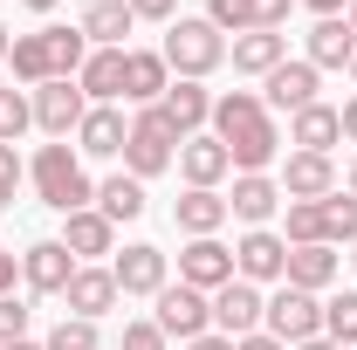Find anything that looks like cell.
Masks as SVG:
<instances>
[{"label": "cell", "mask_w": 357, "mask_h": 350, "mask_svg": "<svg viewBox=\"0 0 357 350\" xmlns=\"http://www.w3.org/2000/svg\"><path fill=\"white\" fill-rule=\"evenodd\" d=\"M234 350H289L282 337H268V330H255V337H234Z\"/></svg>", "instance_id": "45"}, {"label": "cell", "mask_w": 357, "mask_h": 350, "mask_svg": "<svg viewBox=\"0 0 357 350\" xmlns=\"http://www.w3.org/2000/svg\"><path fill=\"white\" fill-rule=\"evenodd\" d=\"M28 323H35V309L21 303V296H0V344H21Z\"/></svg>", "instance_id": "39"}, {"label": "cell", "mask_w": 357, "mask_h": 350, "mask_svg": "<svg viewBox=\"0 0 357 350\" xmlns=\"http://www.w3.org/2000/svg\"><path fill=\"white\" fill-rule=\"evenodd\" d=\"M261 316H268V296L255 289V282L234 275L227 289H213V330H220V337H255Z\"/></svg>", "instance_id": "12"}, {"label": "cell", "mask_w": 357, "mask_h": 350, "mask_svg": "<svg viewBox=\"0 0 357 350\" xmlns=\"http://www.w3.org/2000/svg\"><path fill=\"white\" fill-rule=\"evenodd\" d=\"M172 89V69H165V55L158 48H124V103H158Z\"/></svg>", "instance_id": "22"}, {"label": "cell", "mask_w": 357, "mask_h": 350, "mask_svg": "<svg viewBox=\"0 0 357 350\" xmlns=\"http://www.w3.org/2000/svg\"><path fill=\"white\" fill-rule=\"evenodd\" d=\"M124 137H131V117L117 103H89V117L76 124V151L83 158H124Z\"/></svg>", "instance_id": "17"}, {"label": "cell", "mask_w": 357, "mask_h": 350, "mask_svg": "<svg viewBox=\"0 0 357 350\" xmlns=\"http://www.w3.org/2000/svg\"><path fill=\"white\" fill-rule=\"evenodd\" d=\"M48 55H55V76H76V69L89 62L83 28H48Z\"/></svg>", "instance_id": "34"}, {"label": "cell", "mask_w": 357, "mask_h": 350, "mask_svg": "<svg viewBox=\"0 0 357 350\" xmlns=\"http://www.w3.org/2000/svg\"><path fill=\"white\" fill-rule=\"evenodd\" d=\"M110 275H117L124 296H158V289L172 282V254L151 248V241H131L124 254H110Z\"/></svg>", "instance_id": "11"}, {"label": "cell", "mask_w": 357, "mask_h": 350, "mask_svg": "<svg viewBox=\"0 0 357 350\" xmlns=\"http://www.w3.org/2000/svg\"><path fill=\"white\" fill-rule=\"evenodd\" d=\"M158 55H165V69H172V76L206 83V76L227 62V35L206 21V14H178L172 28H165V42H158Z\"/></svg>", "instance_id": "3"}, {"label": "cell", "mask_w": 357, "mask_h": 350, "mask_svg": "<svg viewBox=\"0 0 357 350\" xmlns=\"http://www.w3.org/2000/svg\"><path fill=\"white\" fill-rule=\"evenodd\" d=\"M344 192H351V199H357V158H351V172H344Z\"/></svg>", "instance_id": "50"}, {"label": "cell", "mask_w": 357, "mask_h": 350, "mask_svg": "<svg viewBox=\"0 0 357 350\" xmlns=\"http://www.w3.org/2000/svg\"><path fill=\"white\" fill-rule=\"evenodd\" d=\"M234 275L255 282V289H282V275H289V241H282L275 227H248V234L234 241Z\"/></svg>", "instance_id": "6"}, {"label": "cell", "mask_w": 357, "mask_h": 350, "mask_svg": "<svg viewBox=\"0 0 357 350\" xmlns=\"http://www.w3.org/2000/svg\"><path fill=\"white\" fill-rule=\"evenodd\" d=\"M206 131L227 144L234 172H268L282 158V124H275V110L261 103V89H227V96H213V124Z\"/></svg>", "instance_id": "1"}, {"label": "cell", "mask_w": 357, "mask_h": 350, "mask_svg": "<svg viewBox=\"0 0 357 350\" xmlns=\"http://www.w3.org/2000/svg\"><path fill=\"white\" fill-rule=\"evenodd\" d=\"M206 21L220 35H248L255 28V0H206Z\"/></svg>", "instance_id": "37"}, {"label": "cell", "mask_w": 357, "mask_h": 350, "mask_svg": "<svg viewBox=\"0 0 357 350\" xmlns=\"http://www.w3.org/2000/svg\"><path fill=\"white\" fill-rule=\"evenodd\" d=\"M282 241L289 248H316L323 241V199H289L282 206Z\"/></svg>", "instance_id": "31"}, {"label": "cell", "mask_w": 357, "mask_h": 350, "mask_svg": "<svg viewBox=\"0 0 357 350\" xmlns=\"http://www.w3.org/2000/svg\"><path fill=\"white\" fill-rule=\"evenodd\" d=\"M151 303H158L151 323H158L165 337H178V344H192V337H206V330H213V296H199V289H185V282H165Z\"/></svg>", "instance_id": "7"}, {"label": "cell", "mask_w": 357, "mask_h": 350, "mask_svg": "<svg viewBox=\"0 0 357 350\" xmlns=\"http://www.w3.org/2000/svg\"><path fill=\"white\" fill-rule=\"evenodd\" d=\"M337 124H344V144H357V96L337 103Z\"/></svg>", "instance_id": "44"}, {"label": "cell", "mask_w": 357, "mask_h": 350, "mask_svg": "<svg viewBox=\"0 0 357 350\" xmlns=\"http://www.w3.org/2000/svg\"><path fill=\"white\" fill-rule=\"evenodd\" d=\"M275 185H282V199H330V192H337V158H323V151H289L282 172H275Z\"/></svg>", "instance_id": "14"}, {"label": "cell", "mask_w": 357, "mask_h": 350, "mask_svg": "<svg viewBox=\"0 0 357 350\" xmlns=\"http://www.w3.org/2000/svg\"><path fill=\"white\" fill-rule=\"evenodd\" d=\"M178 234L185 241H206V234H220L227 227V192H206V185H185V199L172 206Z\"/></svg>", "instance_id": "27"}, {"label": "cell", "mask_w": 357, "mask_h": 350, "mask_svg": "<svg viewBox=\"0 0 357 350\" xmlns=\"http://www.w3.org/2000/svg\"><path fill=\"white\" fill-rule=\"evenodd\" d=\"M7 62H14V83H28V89L55 83V55H48V28H35V35H14Z\"/></svg>", "instance_id": "29"}, {"label": "cell", "mask_w": 357, "mask_h": 350, "mask_svg": "<svg viewBox=\"0 0 357 350\" xmlns=\"http://www.w3.org/2000/svg\"><path fill=\"white\" fill-rule=\"evenodd\" d=\"M76 28H83V42H89V48H131L124 35L137 28V14H131V0H89Z\"/></svg>", "instance_id": "25"}, {"label": "cell", "mask_w": 357, "mask_h": 350, "mask_svg": "<svg viewBox=\"0 0 357 350\" xmlns=\"http://www.w3.org/2000/svg\"><path fill=\"white\" fill-rule=\"evenodd\" d=\"M296 350H344V344H330V337H310V344H296Z\"/></svg>", "instance_id": "48"}, {"label": "cell", "mask_w": 357, "mask_h": 350, "mask_svg": "<svg viewBox=\"0 0 357 350\" xmlns=\"http://www.w3.org/2000/svg\"><path fill=\"white\" fill-rule=\"evenodd\" d=\"M21 7H28V14H55V0H21Z\"/></svg>", "instance_id": "49"}, {"label": "cell", "mask_w": 357, "mask_h": 350, "mask_svg": "<svg viewBox=\"0 0 357 350\" xmlns=\"http://www.w3.org/2000/svg\"><path fill=\"white\" fill-rule=\"evenodd\" d=\"M337 275H344V254L330 248V241H316V248H289V289H310V296H323V289H337Z\"/></svg>", "instance_id": "23"}, {"label": "cell", "mask_w": 357, "mask_h": 350, "mask_svg": "<svg viewBox=\"0 0 357 350\" xmlns=\"http://www.w3.org/2000/svg\"><path fill=\"white\" fill-rule=\"evenodd\" d=\"M323 337L344 344V350H357V289H337V296L323 303Z\"/></svg>", "instance_id": "32"}, {"label": "cell", "mask_w": 357, "mask_h": 350, "mask_svg": "<svg viewBox=\"0 0 357 350\" xmlns=\"http://www.w3.org/2000/svg\"><path fill=\"white\" fill-rule=\"evenodd\" d=\"M28 103H35V131L42 137H76V124L89 117V96L76 89V76H55V83L28 89Z\"/></svg>", "instance_id": "8"}, {"label": "cell", "mask_w": 357, "mask_h": 350, "mask_svg": "<svg viewBox=\"0 0 357 350\" xmlns=\"http://www.w3.org/2000/svg\"><path fill=\"white\" fill-rule=\"evenodd\" d=\"M178 178L185 185H206V192H220V178H234V158H227V144L213 131H192L178 144Z\"/></svg>", "instance_id": "15"}, {"label": "cell", "mask_w": 357, "mask_h": 350, "mask_svg": "<svg viewBox=\"0 0 357 350\" xmlns=\"http://www.w3.org/2000/svg\"><path fill=\"white\" fill-rule=\"evenodd\" d=\"M351 268H357V241H351Z\"/></svg>", "instance_id": "55"}, {"label": "cell", "mask_w": 357, "mask_h": 350, "mask_svg": "<svg viewBox=\"0 0 357 350\" xmlns=\"http://www.w3.org/2000/svg\"><path fill=\"white\" fill-rule=\"evenodd\" d=\"M7 48H14V35H7V21H0V62H7Z\"/></svg>", "instance_id": "51"}, {"label": "cell", "mask_w": 357, "mask_h": 350, "mask_svg": "<svg viewBox=\"0 0 357 350\" xmlns=\"http://www.w3.org/2000/svg\"><path fill=\"white\" fill-rule=\"evenodd\" d=\"M42 350H103V337H96V323H83V316H62L42 337Z\"/></svg>", "instance_id": "35"}, {"label": "cell", "mask_w": 357, "mask_h": 350, "mask_svg": "<svg viewBox=\"0 0 357 350\" xmlns=\"http://www.w3.org/2000/svg\"><path fill=\"white\" fill-rule=\"evenodd\" d=\"M344 21H351V35H357V0H351V7H344Z\"/></svg>", "instance_id": "53"}, {"label": "cell", "mask_w": 357, "mask_h": 350, "mask_svg": "<svg viewBox=\"0 0 357 350\" xmlns=\"http://www.w3.org/2000/svg\"><path fill=\"white\" fill-rule=\"evenodd\" d=\"M28 124H35V103H28V89H0V144H14Z\"/></svg>", "instance_id": "36"}, {"label": "cell", "mask_w": 357, "mask_h": 350, "mask_svg": "<svg viewBox=\"0 0 357 350\" xmlns=\"http://www.w3.org/2000/svg\"><path fill=\"white\" fill-rule=\"evenodd\" d=\"M296 7H310L316 21H337V14H344V7H351V0H296Z\"/></svg>", "instance_id": "46"}, {"label": "cell", "mask_w": 357, "mask_h": 350, "mask_svg": "<svg viewBox=\"0 0 357 350\" xmlns=\"http://www.w3.org/2000/svg\"><path fill=\"white\" fill-rule=\"evenodd\" d=\"M117 350H172V337H165L151 316H131V323H124V344H117Z\"/></svg>", "instance_id": "38"}, {"label": "cell", "mask_w": 357, "mask_h": 350, "mask_svg": "<svg viewBox=\"0 0 357 350\" xmlns=\"http://www.w3.org/2000/svg\"><path fill=\"white\" fill-rule=\"evenodd\" d=\"M351 83H357V55H351Z\"/></svg>", "instance_id": "54"}, {"label": "cell", "mask_w": 357, "mask_h": 350, "mask_svg": "<svg viewBox=\"0 0 357 350\" xmlns=\"http://www.w3.org/2000/svg\"><path fill=\"white\" fill-rule=\"evenodd\" d=\"M178 144H185V137L165 124V110H158V103H144V110L131 117V137H124V172H131V178L172 172V165H178Z\"/></svg>", "instance_id": "4"}, {"label": "cell", "mask_w": 357, "mask_h": 350, "mask_svg": "<svg viewBox=\"0 0 357 350\" xmlns=\"http://www.w3.org/2000/svg\"><path fill=\"white\" fill-rule=\"evenodd\" d=\"M289 144H296V151H323V158H330V151L344 144L337 103H310V110H296V117H289Z\"/></svg>", "instance_id": "28"}, {"label": "cell", "mask_w": 357, "mask_h": 350, "mask_svg": "<svg viewBox=\"0 0 357 350\" xmlns=\"http://www.w3.org/2000/svg\"><path fill=\"white\" fill-rule=\"evenodd\" d=\"M0 350H42V344H35V337H21V344H0Z\"/></svg>", "instance_id": "52"}, {"label": "cell", "mask_w": 357, "mask_h": 350, "mask_svg": "<svg viewBox=\"0 0 357 350\" xmlns=\"http://www.w3.org/2000/svg\"><path fill=\"white\" fill-rule=\"evenodd\" d=\"M28 178H35V199H42L48 213H83L96 206V185L83 172V151L69 144V137H48L42 151L28 158Z\"/></svg>", "instance_id": "2"}, {"label": "cell", "mask_w": 357, "mask_h": 350, "mask_svg": "<svg viewBox=\"0 0 357 350\" xmlns=\"http://www.w3.org/2000/svg\"><path fill=\"white\" fill-rule=\"evenodd\" d=\"M21 178H28V165H21V151H14V144H0V213L14 206V192H21Z\"/></svg>", "instance_id": "40"}, {"label": "cell", "mask_w": 357, "mask_h": 350, "mask_svg": "<svg viewBox=\"0 0 357 350\" xmlns=\"http://www.w3.org/2000/svg\"><path fill=\"white\" fill-rule=\"evenodd\" d=\"M96 213L110 220V227L137 220V213H144V178H131V172H110L103 185H96Z\"/></svg>", "instance_id": "30"}, {"label": "cell", "mask_w": 357, "mask_h": 350, "mask_svg": "<svg viewBox=\"0 0 357 350\" xmlns=\"http://www.w3.org/2000/svg\"><path fill=\"white\" fill-rule=\"evenodd\" d=\"M158 110H165V124H172L178 137H192V131H206V124H213V89L172 76V89L158 96Z\"/></svg>", "instance_id": "21"}, {"label": "cell", "mask_w": 357, "mask_h": 350, "mask_svg": "<svg viewBox=\"0 0 357 350\" xmlns=\"http://www.w3.org/2000/svg\"><path fill=\"white\" fill-rule=\"evenodd\" d=\"M178 282H185V289H199V296L227 289V282H234V248H227L220 234L185 241V248H178Z\"/></svg>", "instance_id": "10"}, {"label": "cell", "mask_w": 357, "mask_h": 350, "mask_svg": "<svg viewBox=\"0 0 357 350\" xmlns=\"http://www.w3.org/2000/svg\"><path fill=\"white\" fill-rule=\"evenodd\" d=\"M14 282H21V254L0 248V296H14Z\"/></svg>", "instance_id": "43"}, {"label": "cell", "mask_w": 357, "mask_h": 350, "mask_svg": "<svg viewBox=\"0 0 357 350\" xmlns=\"http://www.w3.org/2000/svg\"><path fill=\"white\" fill-rule=\"evenodd\" d=\"M76 89L89 103H124V48H89V62L76 69Z\"/></svg>", "instance_id": "26"}, {"label": "cell", "mask_w": 357, "mask_h": 350, "mask_svg": "<svg viewBox=\"0 0 357 350\" xmlns=\"http://www.w3.org/2000/svg\"><path fill=\"white\" fill-rule=\"evenodd\" d=\"M289 7H296V0H255V28H275V35H282Z\"/></svg>", "instance_id": "41"}, {"label": "cell", "mask_w": 357, "mask_h": 350, "mask_svg": "<svg viewBox=\"0 0 357 350\" xmlns=\"http://www.w3.org/2000/svg\"><path fill=\"white\" fill-rule=\"evenodd\" d=\"M289 199H282V185L275 172H234V192H227V220H241V227H268V220L282 213Z\"/></svg>", "instance_id": "13"}, {"label": "cell", "mask_w": 357, "mask_h": 350, "mask_svg": "<svg viewBox=\"0 0 357 350\" xmlns=\"http://www.w3.org/2000/svg\"><path fill=\"white\" fill-rule=\"evenodd\" d=\"M62 303H69V316H83V323H103L110 309L124 303V289H117V275H110V261H83L76 275H69Z\"/></svg>", "instance_id": "9"}, {"label": "cell", "mask_w": 357, "mask_h": 350, "mask_svg": "<svg viewBox=\"0 0 357 350\" xmlns=\"http://www.w3.org/2000/svg\"><path fill=\"white\" fill-rule=\"evenodd\" d=\"M227 62H234V76H275L282 62H289V35H275V28H248V35H234L227 42Z\"/></svg>", "instance_id": "16"}, {"label": "cell", "mask_w": 357, "mask_h": 350, "mask_svg": "<svg viewBox=\"0 0 357 350\" xmlns=\"http://www.w3.org/2000/svg\"><path fill=\"white\" fill-rule=\"evenodd\" d=\"M76 261H103V254H117V227L96 213V206H83V213H62V234H55Z\"/></svg>", "instance_id": "20"}, {"label": "cell", "mask_w": 357, "mask_h": 350, "mask_svg": "<svg viewBox=\"0 0 357 350\" xmlns=\"http://www.w3.org/2000/svg\"><path fill=\"white\" fill-rule=\"evenodd\" d=\"M261 330H268V337H282L289 350L310 344V337H323V296H310V289H289V282H282V289L268 296Z\"/></svg>", "instance_id": "5"}, {"label": "cell", "mask_w": 357, "mask_h": 350, "mask_svg": "<svg viewBox=\"0 0 357 350\" xmlns=\"http://www.w3.org/2000/svg\"><path fill=\"white\" fill-rule=\"evenodd\" d=\"M323 241H330V248H351L357 241V199L344 192V185L323 199Z\"/></svg>", "instance_id": "33"}, {"label": "cell", "mask_w": 357, "mask_h": 350, "mask_svg": "<svg viewBox=\"0 0 357 350\" xmlns=\"http://www.w3.org/2000/svg\"><path fill=\"white\" fill-rule=\"evenodd\" d=\"M131 14H137V21H165V28H172V21H178V0H131Z\"/></svg>", "instance_id": "42"}, {"label": "cell", "mask_w": 357, "mask_h": 350, "mask_svg": "<svg viewBox=\"0 0 357 350\" xmlns=\"http://www.w3.org/2000/svg\"><path fill=\"white\" fill-rule=\"evenodd\" d=\"M351 55H357V35H351L344 14H337V21H316L310 35H303V62H310L316 76H323V69H351Z\"/></svg>", "instance_id": "24"}, {"label": "cell", "mask_w": 357, "mask_h": 350, "mask_svg": "<svg viewBox=\"0 0 357 350\" xmlns=\"http://www.w3.org/2000/svg\"><path fill=\"white\" fill-rule=\"evenodd\" d=\"M316 89H323V76H316L310 62L296 55V62H282V69H275V76L261 83V103H268V110H289V117H296V110H310V103H323Z\"/></svg>", "instance_id": "18"}, {"label": "cell", "mask_w": 357, "mask_h": 350, "mask_svg": "<svg viewBox=\"0 0 357 350\" xmlns=\"http://www.w3.org/2000/svg\"><path fill=\"white\" fill-rule=\"evenodd\" d=\"M185 350H234V337H220V330H206V337H192Z\"/></svg>", "instance_id": "47"}, {"label": "cell", "mask_w": 357, "mask_h": 350, "mask_svg": "<svg viewBox=\"0 0 357 350\" xmlns=\"http://www.w3.org/2000/svg\"><path fill=\"white\" fill-rule=\"evenodd\" d=\"M76 268H83V261H76V254H69L62 241H35V248L21 254V282H28L35 296H62Z\"/></svg>", "instance_id": "19"}]
</instances>
